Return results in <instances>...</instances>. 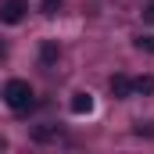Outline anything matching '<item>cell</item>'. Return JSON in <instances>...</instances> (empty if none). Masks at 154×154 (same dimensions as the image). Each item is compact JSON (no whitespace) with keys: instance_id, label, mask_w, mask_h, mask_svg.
Listing matches in <instances>:
<instances>
[{"instance_id":"6da1fadb","label":"cell","mask_w":154,"mask_h":154,"mask_svg":"<svg viewBox=\"0 0 154 154\" xmlns=\"http://www.w3.org/2000/svg\"><path fill=\"white\" fill-rule=\"evenodd\" d=\"M0 97H4V104H7L11 111H18V115H22V111H29V108L36 104V93H32V86H29L25 79H7Z\"/></svg>"},{"instance_id":"7a4b0ae2","label":"cell","mask_w":154,"mask_h":154,"mask_svg":"<svg viewBox=\"0 0 154 154\" xmlns=\"http://www.w3.org/2000/svg\"><path fill=\"white\" fill-rule=\"evenodd\" d=\"M25 14H29V4L25 0H0V22L4 25H18Z\"/></svg>"},{"instance_id":"3957f363","label":"cell","mask_w":154,"mask_h":154,"mask_svg":"<svg viewBox=\"0 0 154 154\" xmlns=\"http://www.w3.org/2000/svg\"><path fill=\"white\" fill-rule=\"evenodd\" d=\"M111 93H115L118 100L133 97V79L125 75V72H115V75H111Z\"/></svg>"},{"instance_id":"277c9868","label":"cell","mask_w":154,"mask_h":154,"mask_svg":"<svg viewBox=\"0 0 154 154\" xmlns=\"http://www.w3.org/2000/svg\"><path fill=\"white\" fill-rule=\"evenodd\" d=\"M32 140H36V143H54V140H61V125H36V129H32Z\"/></svg>"},{"instance_id":"5b68a950","label":"cell","mask_w":154,"mask_h":154,"mask_svg":"<svg viewBox=\"0 0 154 154\" xmlns=\"http://www.w3.org/2000/svg\"><path fill=\"white\" fill-rule=\"evenodd\" d=\"M68 108H72V115H90V111H93V97H90V93H72Z\"/></svg>"},{"instance_id":"8992f818","label":"cell","mask_w":154,"mask_h":154,"mask_svg":"<svg viewBox=\"0 0 154 154\" xmlns=\"http://www.w3.org/2000/svg\"><path fill=\"white\" fill-rule=\"evenodd\" d=\"M39 61H43V65H54V61H57V43H54V39H43V43H39Z\"/></svg>"},{"instance_id":"52a82bcc","label":"cell","mask_w":154,"mask_h":154,"mask_svg":"<svg viewBox=\"0 0 154 154\" xmlns=\"http://www.w3.org/2000/svg\"><path fill=\"white\" fill-rule=\"evenodd\" d=\"M133 93H136V97H147V93H154V79H151V75L133 79Z\"/></svg>"},{"instance_id":"ba28073f","label":"cell","mask_w":154,"mask_h":154,"mask_svg":"<svg viewBox=\"0 0 154 154\" xmlns=\"http://www.w3.org/2000/svg\"><path fill=\"white\" fill-rule=\"evenodd\" d=\"M133 133H136V136H154V125H151V122H136Z\"/></svg>"},{"instance_id":"9c48e42d","label":"cell","mask_w":154,"mask_h":154,"mask_svg":"<svg viewBox=\"0 0 154 154\" xmlns=\"http://www.w3.org/2000/svg\"><path fill=\"white\" fill-rule=\"evenodd\" d=\"M136 50H147V54H154V36H140V39H136Z\"/></svg>"},{"instance_id":"30bf717a","label":"cell","mask_w":154,"mask_h":154,"mask_svg":"<svg viewBox=\"0 0 154 154\" xmlns=\"http://www.w3.org/2000/svg\"><path fill=\"white\" fill-rule=\"evenodd\" d=\"M143 22H151V25H154V0L143 7Z\"/></svg>"},{"instance_id":"8fae6325","label":"cell","mask_w":154,"mask_h":154,"mask_svg":"<svg viewBox=\"0 0 154 154\" xmlns=\"http://www.w3.org/2000/svg\"><path fill=\"white\" fill-rule=\"evenodd\" d=\"M57 11V0H43V14H54Z\"/></svg>"},{"instance_id":"7c38bea8","label":"cell","mask_w":154,"mask_h":154,"mask_svg":"<svg viewBox=\"0 0 154 154\" xmlns=\"http://www.w3.org/2000/svg\"><path fill=\"white\" fill-rule=\"evenodd\" d=\"M4 57H7V47H4V43H0V61H4Z\"/></svg>"}]
</instances>
